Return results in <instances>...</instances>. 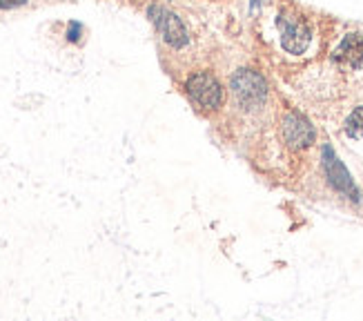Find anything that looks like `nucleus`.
I'll return each instance as SVG.
<instances>
[{"instance_id": "obj_9", "label": "nucleus", "mask_w": 363, "mask_h": 321, "mask_svg": "<svg viewBox=\"0 0 363 321\" xmlns=\"http://www.w3.org/2000/svg\"><path fill=\"white\" fill-rule=\"evenodd\" d=\"M78 34H81V25H78V23H72V25H69V34H67V38H69L72 43H76V40H78Z\"/></svg>"}, {"instance_id": "obj_10", "label": "nucleus", "mask_w": 363, "mask_h": 321, "mask_svg": "<svg viewBox=\"0 0 363 321\" xmlns=\"http://www.w3.org/2000/svg\"><path fill=\"white\" fill-rule=\"evenodd\" d=\"M25 0H0V9H7V7H16V5H23Z\"/></svg>"}, {"instance_id": "obj_6", "label": "nucleus", "mask_w": 363, "mask_h": 321, "mask_svg": "<svg viewBox=\"0 0 363 321\" xmlns=\"http://www.w3.org/2000/svg\"><path fill=\"white\" fill-rule=\"evenodd\" d=\"M323 168H325V174H328V179L335 190H339L345 197H350L352 201H359V190L354 187L352 176L348 174V170L343 168L341 160L335 156V152L330 146L323 148Z\"/></svg>"}, {"instance_id": "obj_4", "label": "nucleus", "mask_w": 363, "mask_h": 321, "mask_svg": "<svg viewBox=\"0 0 363 321\" xmlns=\"http://www.w3.org/2000/svg\"><path fill=\"white\" fill-rule=\"evenodd\" d=\"M150 18L169 47L181 50V47H185L189 43V34H187L185 25L181 23V18H177L174 13H169L167 9H161V7H152Z\"/></svg>"}, {"instance_id": "obj_5", "label": "nucleus", "mask_w": 363, "mask_h": 321, "mask_svg": "<svg viewBox=\"0 0 363 321\" xmlns=\"http://www.w3.org/2000/svg\"><path fill=\"white\" fill-rule=\"evenodd\" d=\"M281 132H283V138H286V143L292 150L310 148L314 143V138H317V132H314V127L310 125V121L303 119L301 114H296V111L286 114L283 125H281Z\"/></svg>"}, {"instance_id": "obj_1", "label": "nucleus", "mask_w": 363, "mask_h": 321, "mask_svg": "<svg viewBox=\"0 0 363 321\" xmlns=\"http://www.w3.org/2000/svg\"><path fill=\"white\" fill-rule=\"evenodd\" d=\"M232 92L241 107L255 109V107L263 105V101H265L267 83H265V78L255 70H239L232 76Z\"/></svg>"}, {"instance_id": "obj_2", "label": "nucleus", "mask_w": 363, "mask_h": 321, "mask_svg": "<svg viewBox=\"0 0 363 321\" xmlns=\"http://www.w3.org/2000/svg\"><path fill=\"white\" fill-rule=\"evenodd\" d=\"M187 94L205 109H216L223 103V89H220L218 80L208 72H196L187 78Z\"/></svg>"}, {"instance_id": "obj_7", "label": "nucleus", "mask_w": 363, "mask_h": 321, "mask_svg": "<svg viewBox=\"0 0 363 321\" xmlns=\"http://www.w3.org/2000/svg\"><path fill=\"white\" fill-rule=\"evenodd\" d=\"M335 60L352 70L363 67V34H348L343 43L337 47Z\"/></svg>"}, {"instance_id": "obj_8", "label": "nucleus", "mask_w": 363, "mask_h": 321, "mask_svg": "<svg viewBox=\"0 0 363 321\" xmlns=\"http://www.w3.org/2000/svg\"><path fill=\"white\" fill-rule=\"evenodd\" d=\"M345 134L352 138H361L363 136V105L357 107L352 114L345 121Z\"/></svg>"}, {"instance_id": "obj_3", "label": "nucleus", "mask_w": 363, "mask_h": 321, "mask_svg": "<svg viewBox=\"0 0 363 321\" xmlns=\"http://www.w3.org/2000/svg\"><path fill=\"white\" fill-rule=\"evenodd\" d=\"M279 31H281V45L283 50L290 54H303L310 45V27L306 21L296 18V16H279Z\"/></svg>"}]
</instances>
